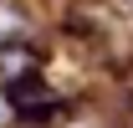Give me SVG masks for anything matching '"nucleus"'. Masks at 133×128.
I'll return each mask as SVG.
<instances>
[{"instance_id":"f257e3e1","label":"nucleus","mask_w":133,"mask_h":128,"mask_svg":"<svg viewBox=\"0 0 133 128\" xmlns=\"http://www.w3.org/2000/svg\"><path fill=\"white\" fill-rule=\"evenodd\" d=\"M26 72H36V51L10 36V46H0V87L16 82V77H26Z\"/></svg>"},{"instance_id":"f03ea898","label":"nucleus","mask_w":133,"mask_h":128,"mask_svg":"<svg viewBox=\"0 0 133 128\" xmlns=\"http://www.w3.org/2000/svg\"><path fill=\"white\" fill-rule=\"evenodd\" d=\"M0 118H5V113H0Z\"/></svg>"}]
</instances>
